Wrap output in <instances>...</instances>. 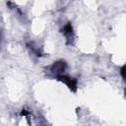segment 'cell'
Instances as JSON below:
<instances>
[{"instance_id":"6da1fadb","label":"cell","mask_w":126,"mask_h":126,"mask_svg":"<svg viewBox=\"0 0 126 126\" xmlns=\"http://www.w3.org/2000/svg\"><path fill=\"white\" fill-rule=\"evenodd\" d=\"M63 31H64L63 33H64L65 37L67 38V40H70V41H71V39L73 38V31H72L71 25H70V24L66 25V26L64 27V30H63Z\"/></svg>"},{"instance_id":"7a4b0ae2","label":"cell","mask_w":126,"mask_h":126,"mask_svg":"<svg viewBox=\"0 0 126 126\" xmlns=\"http://www.w3.org/2000/svg\"><path fill=\"white\" fill-rule=\"evenodd\" d=\"M121 73H122V76H123V78H124V80H125V82H126V66H124V67L122 68Z\"/></svg>"}]
</instances>
